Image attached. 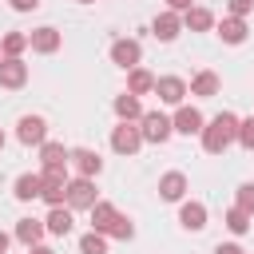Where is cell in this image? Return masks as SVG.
Here are the masks:
<instances>
[{"instance_id":"obj_1","label":"cell","mask_w":254,"mask_h":254,"mask_svg":"<svg viewBox=\"0 0 254 254\" xmlns=\"http://www.w3.org/2000/svg\"><path fill=\"white\" fill-rule=\"evenodd\" d=\"M238 115L234 111H222V115H214L206 127H202V147L210 151V155H222L230 143H238Z\"/></svg>"},{"instance_id":"obj_2","label":"cell","mask_w":254,"mask_h":254,"mask_svg":"<svg viewBox=\"0 0 254 254\" xmlns=\"http://www.w3.org/2000/svg\"><path fill=\"white\" fill-rule=\"evenodd\" d=\"M139 131H143V143H167L171 131H175V123H171V115H163V111H143Z\"/></svg>"},{"instance_id":"obj_3","label":"cell","mask_w":254,"mask_h":254,"mask_svg":"<svg viewBox=\"0 0 254 254\" xmlns=\"http://www.w3.org/2000/svg\"><path fill=\"white\" fill-rule=\"evenodd\" d=\"M99 198H95V179H83V175H75V179H67V206L71 210H91Z\"/></svg>"},{"instance_id":"obj_4","label":"cell","mask_w":254,"mask_h":254,"mask_svg":"<svg viewBox=\"0 0 254 254\" xmlns=\"http://www.w3.org/2000/svg\"><path fill=\"white\" fill-rule=\"evenodd\" d=\"M16 139H20L24 147H44V143H48V123H44L40 115H24V119L16 123Z\"/></svg>"},{"instance_id":"obj_5","label":"cell","mask_w":254,"mask_h":254,"mask_svg":"<svg viewBox=\"0 0 254 254\" xmlns=\"http://www.w3.org/2000/svg\"><path fill=\"white\" fill-rule=\"evenodd\" d=\"M143 147V131L135 127V123H119L115 131H111V151L115 155H135Z\"/></svg>"},{"instance_id":"obj_6","label":"cell","mask_w":254,"mask_h":254,"mask_svg":"<svg viewBox=\"0 0 254 254\" xmlns=\"http://www.w3.org/2000/svg\"><path fill=\"white\" fill-rule=\"evenodd\" d=\"M139 60H143V48H139V40H115L111 44V64H119L123 71H131V67H139Z\"/></svg>"},{"instance_id":"obj_7","label":"cell","mask_w":254,"mask_h":254,"mask_svg":"<svg viewBox=\"0 0 254 254\" xmlns=\"http://www.w3.org/2000/svg\"><path fill=\"white\" fill-rule=\"evenodd\" d=\"M187 79H179V75H163V79H155V95L163 99V103H171V107H183V99H187Z\"/></svg>"},{"instance_id":"obj_8","label":"cell","mask_w":254,"mask_h":254,"mask_svg":"<svg viewBox=\"0 0 254 254\" xmlns=\"http://www.w3.org/2000/svg\"><path fill=\"white\" fill-rule=\"evenodd\" d=\"M171 123H175V131H179V135H202V127H206L202 111H198V107H187V103L171 115Z\"/></svg>"},{"instance_id":"obj_9","label":"cell","mask_w":254,"mask_h":254,"mask_svg":"<svg viewBox=\"0 0 254 254\" xmlns=\"http://www.w3.org/2000/svg\"><path fill=\"white\" fill-rule=\"evenodd\" d=\"M28 83V64L20 56H4L0 64V87H24Z\"/></svg>"},{"instance_id":"obj_10","label":"cell","mask_w":254,"mask_h":254,"mask_svg":"<svg viewBox=\"0 0 254 254\" xmlns=\"http://www.w3.org/2000/svg\"><path fill=\"white\" fill-rule=\"evenodd\" d=\"M151 32H155V36H159L163 44H171V40H175V36L183 32V16L167 8V12H159V16L151 20Z\"/></svg>"},{"instance_id":"obj_11","label":"cell","mask_w":254,"mask_h":254,"mask_svg":"<svg viewBox=\"0 0 254 254\" xmlns=\"http://www.w3.org/2000/svg\"><path fill=\"white\" fill-rule=\"evenodd\" d=\"M28 44H32V52H40V56H52V52H60V44H64V36L56 32V28H36V32H28Z\"/></svg>"},{"instance_id":"obj_12","label":"cell","mask_w":254,"mask_h":254,"mask_svg":"<svg viewBox=\"0 0 254 254\" xmlns=\"http://www.w3.org/2000/svg\"><path fill=\"white\" fill-rule=\"evenodd\" d=\"M71 167H75L83 179H95V175L103 171V159H99L91 147H75V151H71Z\"/></svg>"},{"instance_id":"obj_13","label":"cell","mask_w":254,"mask_h":254,"mask_svg":"<svg viewBox=\"0 0 254 254\" xmlns=\"http://www.w3.org/2000/svg\"><path fill=\"white\" fill-rule=\"evenodd\" d=\"M183 194H187V175H183V171H167V175L159 179V198L183 202Z\"/></svg>"},{"instance_id":"obj_14","label":"cell","mask_w":254,"mask_h":254,"mask_svg":"<svg viewBox=\"0 0 254 254\" xmlns=\"http://www.w3.org/2000/svg\"><path fill=\"white\" fill-rule=\"evenodd\" d=\"M44 226H48V234H56V238L71 234V226H75L71 206H52V210H48V218H44Z\"/></svg>"},{"instance_id":"obj_15","label":"cell","mask_w":254,"mask_h":254,"mask_svg":"<svg viewBox=\"0 0 254 254\" xmlns=\"http://www.w3.org/2000/svg\"><path fill=\"white\" fill-rule=\"evenodd\" d=\"M115 115H119V123H135V119H143V103H139V95H131V91H123V95H115Z\"/></svg>"},{"instance_id":"obj_16","label":"cell","mask_w":254,"mask_h":254,"mask_svg":"<svg viewBox=\"0 0 254 254\" xmlns=\"http://www.w3.org/2000/svg\"><path fill=\"white\" fill-rule=\"evenodd\" d=\"M218 87H222L218 71H198V75L190 79V95H198V99H214V95H218Z\"/></svg>"},{"instance_id":"obj_17","label":"cell","mask_w":254,"mask_h":254,"mask_svg":"<svg viewBox=\"0 0 254 254\" xmlns=\"http://www.w3.org/2000/svg\"><path fill=\"white\" fill-rule=\"evenodd\" d=\"M12 234H16V238H20V242H24V246H40V238H44V234H48V226H44V222H40V218H20V222H16V230H12Z\"/></svg>"},{"instance_id":"obj_18","label":"cell","mask_w":254,"mask_h":254,"mask_svg":"<svg viewBox=\"0 0 254 254\" xmlns=\"http://www.w3.org/2000/svg\"><path fill=\"white\" fill-rule=\"evenodd\" d=\"M12 194H16L20 202H32V198H40V194H44V175H20Z\"/></svg>"},{"instance_id":"obj_19","label":"cell","mask_w":254,"mask_h":254,"mask_svg":"<svg viewBox=\"0 0 254 254\" xmlns=\"http://www.w3.org/2000/svg\"><path fill=\"white\" fill-rule=\"evenodd\" d=\"M179 222H183L187 230H202V226H206V206L194 202V198L183 202V206H179Z\"/></svg>"},{"instance_id":"obj_20","label":"cell","mask_w":254,"mask_h":254,"mask_svg":"<svg viewBox=\"0 0 254 254\" xmlns=\"http://www.w3.org/2000/svg\"><path fill=\"white\" fill-rule=\"evenodd\" d=\"M40 163H44V167H67V163H71V151H67L64 143H52V139H48V143L40 147Z\"/></svg>"},{"instance_id":"obj_21","label":"cell","mask_w":254,"mask_h":254,"mask_svg":"<svg viewBox=\"0 0 254 254\" xmlns=\"http://www.w3.org/2000/svg\"><path fill=\"white\" fill-rule=\"evenodd\" d=\"M183 28H190V32H210V28H214V12H210V8H190V12H183Z\"/></svg>"},{"instance_id":"obj_22","label":"cell","mask_w":254,"mask_h":254,"mask_svg":"<svg viewBox=\"0 0 254 254\" xmlns=\"http://www.w3.org/2000/svg\"><path fill=\"white\" fill-rule=\"evenodd\" d=\"M218 36H222V44H242L246 40V20H238V16L218 20Z\"/></svg>"},{"instance_id":"obj_23","label":"cell","mask_w":254,"mask_h":254,"mask_svg":"<svg viewBox=\"0 0 254 254\" xmlns=\"http://www.w3.org/2000/svg\"><path fill=\"white\" fill-rule=\"evenodd\" d=\"M127 91H131V95H147V91H155V75H151L147 67H131V71H127Z\"/></svg>"},{"instance_id":"obj_24","label":"cell","mask_w":254,"mask_h":254,"mask_svg":"<svg viewBox=\"0 0 254 254\" xmlns=\"http://www.w3.org/2000/svg\"><path fill=\"white\" fill-rule=\"evenodd\" d=\"M115 218H119V210H115L111 202H95V206H91V230H99V234H107Z\"/></svg>"},{"instance_id":"obj_25","label":"cell","mask_w":254,"mask_h":254,"mask_svg":"<svg viewBox=\"0 0 254 254\" xmlns=\"http://www.w3.org/2000/svg\"><path fill=\"white\" fill-rule=\"evenodd\" d=\"M79 254H107V234L87 230V234L79 238Z\"/></svg>"},{"instance_id":"obj_26","label":"cell","mask_w":254,"mask_h":254,"mask_svg":"<svg viewBox=\"0 0 254 254\" xmlns=\"http://www.w3.org/2000/svg\"><path fill=\"white\" fill-rule=\"evenodd\" d=\"M24 48H32V44H28V32H8V36L0 40V52H4V56H20Z\"/></svg>"},{"instance_id":"obj_27","label":"cell","mask_w":254,"mask_h":254,"mask_svg":"<svg viewBox=\"0 0 254 254\" xmlns=\"http://www.w3.org/2000/svg\"><path fill=\"white\" fill-rule=\"evenodd\" d=\"M226 226H230V234H246V230H250V214L238 210V206H230V210H226Z\"/></svg>"},{"instance_id":"obj_28","label":"cell","mask_w":254,"mask_h":254,"mask_svg":"<svg viewBox=\"0 0 254 254\" xmlns=\"http://www.w3.org/2000/svg\"><path fill=\"white\" fill-rule=\"evenodd\" d=\"M107 238H119V242H127V238H135V226H131V218H115L111 222V230H107Z\"/></svg>"},{"instance_id":"obj_29","label":"cell","mask_w":254,"mask_h":254,"mask_svg":"<svg viewBox=\"0 0 254 254\" xmlns=\"http://www.w3.org/2000/svg\"><path fill=\"white\" fill-rule=\"evenodd\" d=\"M234 206L254 218V183H242V187H238V202H234Z\"/></svg>"},{"instance_id":"obj_30","label":"cell","mask_w":254,"mask_h":254,"mask_svg":"<svg viewBox=\"0 0 254 254\" xmlns=\"http://www.w3.org/2000/svg\"><path fill=\"white\" fill-rule=\"evenodd\" d=\"M226 12L238 16V20H246V16L254 12V0H226Z\"/></svg>"},{"instance_id":"obj_31","label":"cell","mask_w":254,"mask_h":254,"mask_svg":"<svg viewBox=\"0 0 254 254\" xmlns=\"http://www.w3.org/2000/svg\"><path fill=\"white\" fill-rule=\"evenodd\" d=\"M238 143H242L246 151H254V119H242V123H238Z\"/></svg>"},{"instance_id":"obj_32","label":"cell","mask_w":254,"mask_h":254,"mask_svg":"<svg viewBox=\"0 0 254 254\" xmlns=\"http://www.w3.org/2000/svg\"><path fill=\"white\" fill-rule=\"evenodd\" d=\"M8 4H12L16 12H36V8H40V0H8Z\"/></svg>"},{"instance_id":"obj_33","label":"cell","mask_w":254,"mask_h":254,"mask_svg":"<svg viewBox=\"0 0 254 254\" xmlns=\"http://www.w3.org/2000/svg\"><path fill=\"white\" fill-rule=\"evenodd\" d=\"M214 254H246V250H242L238 242H218V246H214Z\"/></svg>"},{"instance_id":"obj_34","label":"cell","mask_w":254,"mask_h":254,"mask_svg":"<svg viewBox=\"0 0 254 254\" xmlns=\"http://www.w3.org/2000/svg\"><path fill=\"white\" fill-rule=\"evenodd\" d=\"M167 8H171V12H179V16H183V12H190V8H194V4H190V0H167Z\"/></svg>"},{"instance_id":"obj_35","label":"cell","mask_w":254,"mask_h":254,"mask_svg":"<svg viewBox=\"0 0 254 254\" xmlns=\"http://www.w3.org/2000/svg\"><path fill=\"white\" fill-rule=\"evenodd\" d=\"M8 242H12V234H4V230H0V254H8Z\"/></svg>"},{"instance_id":"obj_36","label":"cell","mask_w":254,"mask_h":254,"mask_svg":"<svg viewBox=\"0 0 254 254\" xmlns=\"http://www.w3.org/2000/svg\"><path fill=\"white\" fill-rule=\"evenodd\" d=\"M28 254H56L52 246H28Z\"/></svg>"},{"instance_id":"obj_37","label":"cell","mask_w":254,"mask_h":254,"mask_svg":"<svg viewBox=\"0 0 254 254\" xmlns=\"http://www.w3.org/2000/svg\"><path fill=\"white\" fill-rule=\"evenodd\" d=\"M4 143H8V135H4V131H0V151H4Z\"/></svg>"},{"instance_id":"obj_38","label":"cell","mask_w":254,"mask_h":254,"mask_svg":"<svg viewBox=\"0 0 254 254\" xmlns=\"http://www.w3.org/2000/svg\"><path fill=\"white\" fill-rule=\"evenodd\" d=\"M0 64H4V52H0Z\"/></svg>"},{"instance_id":"obj_39","label":"cell","mask_w":254,"mask_h":254,"mask_svg":"<svg viewBox=\"0 0 254 254\" xmlns=\"http://www.w3.org/2000/svg\"><path fill=\"white\" fill-rule=\"evenodd\" d=\"M79 4H91V0H79Z\"/></svg>"}]
</instances>
